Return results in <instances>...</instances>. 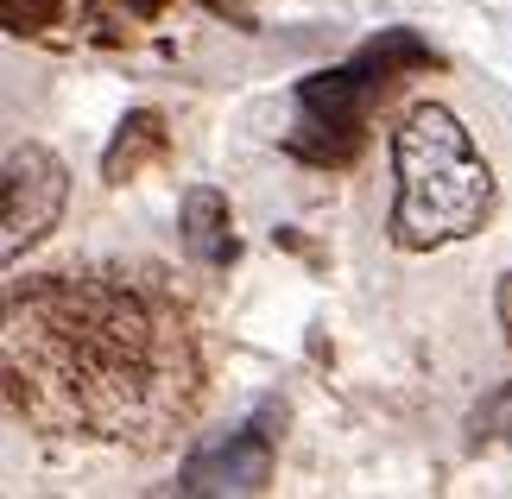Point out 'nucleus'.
<instances>
[{
  "label": "nucleus",
  "mask_w": 512,
  "mask_h": 499,
  "mask_svg": "<svg viewBox=\"0 0 512 499\" xmlns=\"http://www.w3.org/2000/svg\"><path fill=\"white\" fill-rule=\"evenodd\" d=\"M468 449L475 455H512V379L475 405V417H468Z\"/></svg>",
  "instance_id": "obj_9"
},
{
  "label": "nucleus",
  "mask_w": 512,
  "mask_h": 499,
  "mask_svg": "<svg viewBox=\"0 0 512 499\" xmlns=\"http://www.w3.org/2000/svg\"><path fill=\"white\" fill-rule=\"evenodd\" d=\"M70 203V171L51 146H26L7 152V177H0V228H7V259H19L26 247H38L45 234L64 222Z\"/></svg>",
  "instance_id": "obj_4"
},
{
  "label": "nucleus",
  "mask_w": 512,
  "mask_h": 499,
  "mask_svg": "<svg viewBox=\"0 0 512 499\" xmlns=\"http://www.w3.org/2000/svg\"><path fill=\"white\" fill-rule=\"evenodd\" d=\"M7 411L45 436L159 449L203 405L184 304L140 272H32L7 285Z\"/></svg>",
  "instance_id": "obj_1"
},
{
  "label": "nucleus",
  "mask_w": 512,
  "mask_h": 499,
  "mask_svg": "<svg viewBox=\"0 0 512 499\" xmlns=\"http://www.w3.org/2000/svg\"><path fill=\"white\" fill-rule=\"evenodd\" d=\"M418 70H443V51L418 38L411 26H380L373 38H361L336 70H317L291 89V108L298 121L285 133V152L304 158L317 171H348L354 158L367 152V121L373 108L392 95V83Z\"/></svg>",
  "instance_id": "obj_3"
},
{
  "label": "nucleus",
  "mask_w": 512,
  "mask_h": 499,
  "mask_svg": "<svg viewBox=\"0 0 512 499\" xmlns=\"http://www.w3.org/2000/svg\"><path fill=\"white\" fill-rule=\"evenodd\" d=\"M494 310H500V329H506V342H512V272L500 278V291H494Z\"/></svg>",
  "instance_id": "obj_11"
},
{
  "label": "nucleus",
  "mask_w": 512,
  "mask_h": 499,
  "mask_svg": "<svg viewBox=\"0 0 512 499\" xmlns=\"http://www.w3.org/2000/svg\"><path fill=\"white\" fill-rule=\"evenodd\" d=\"M279 424L285 411L266 405L222 443H203L177 468V493H266L272 487V455H279Z\"/></svg>",
  "instance_id": "obj_5"
},
{
  "label": "nucleus",
  "mask_w": 512,
  "mask_h": 499,
  "mask_svg": "<svg viewBox=\"0 0 512 499\" xmlns=\"http://www.w3.org/2000/svg\"><path fill=\"white\" fill-rule=\"evenodd\" d=\"M177 234H184V253L209 272H228L241 259V234H234V209L215 184H190L184 190V215H177Z\"/></svg>",
  "instance_id": "obj_6"
},
{
  "label": "nucleus",
  "mask_w": 512,
  "mask_h": 499,
  "mask_svg": "<svg viewBox=\"0 0 512 499\" xmlns=\"http://www.w3.org/2000/svg\"><path fill=\"white\" fill-rule=\"evenodd\" d=\"M70 0H0V26L13 38H45L51 26H64Z\"/></svg>",
  "instance_id": "obj_10"
},
{
  "label": "nucleus",
  "mask_w": 512,
  "mask_h": 499,
  "mask_svg": "<svg viewBox=\"0 0 512 499\" xmlns=\"http://www.w3.org/2000/svg\"><path fill=\"white\" fill-rule=\"evenodd\" d=\"M392 177H399V196H392L386 234L399 253H437L494 222V165L443 102H418L392 127Z\"/></svg>",
  "instance_id": "obj_2"
},
{
  "label": "nucleus",
  "mask_w": 512,
  "mask_h": 499,
  "mask_svg": "<svg viewBox=\"0 0 512 499\" xmlns=\"http://www.w3.org/2000/svg\"><path fill=\"white\" fill-rule=\"evenodd\" d=\"M165 158H171V121L159 108H127L102 152V184H133L140 171L165 165Z\"/></svg>",
  "instance_id": "obj_7"
},
{
  "label": "nucleus",
  "mask_w": 512,
  "mask_h": 499,
  "mask_svg": "<svg viewBox=\"0 0 512 499\" xmlns=\"http://www.w3.org/2000/svg\"><path fill=\"white\" fill-rule=\"evenodd\" d=\"M171 0H83V38L102 51H127Z\"/></svg>",
  "instance_id": "obj_8"
}]
</instances>
